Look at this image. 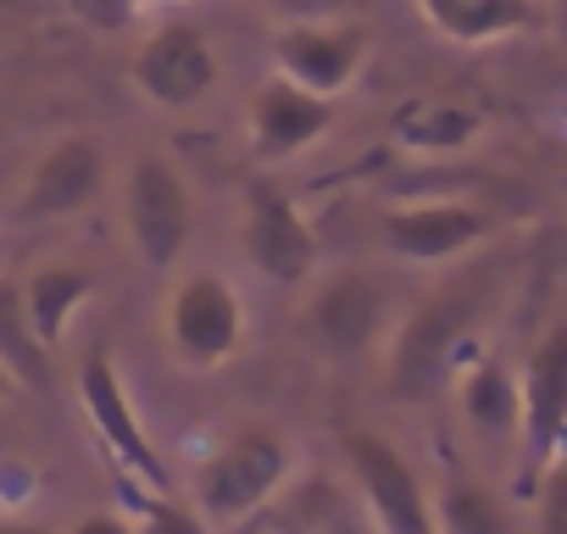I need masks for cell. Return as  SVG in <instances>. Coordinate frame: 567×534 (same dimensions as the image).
Segmentation results:
<instances>
[{
	"label": "cell",
	"instance_id": "cell-8",
	"mask_svg": "<svg viewBox=\"0 0 567 534\" xmlns=\"http://www.w3.org/2000/svg\"><path fill=\"white\" fill-rule=\"evenodd\" d=\"M245 340V307L228 279L189 274L167 301V346L184 368H223Z\"/></svg>",
	"mask_w": 567,
	"mask_h": 534
},
{
	"label": "cell",
	"instance_id": "cell-18",
	"mask_svg": "<svg viewBox=\"0 0 567 534\" xmlns=\"http://www.w3.org/2000/svg\"><path fill=\"white\" fill-rule=\"evenodd\" d=\"M390 129L412 151H462L484 129V117L473 106H462V101H406Z\"/></svg>",
	"mask_w": 567,
	"mask_h": 534
},
{
	"label": "cell",
	"instance_id": "cell-4",
	"mask_svg": "<svg viewBox=\"0 0 567 534\" xmlns=\"http://www.w3.org/2000/svg\"><path fill=\"white\" fill-rule=\"evenodd\" d=\"M79 401H84V412H90L101 445H106L112 462L123 468V479H128V484H145L151 495H167V468H162V456H156V445H151L140 412H134V396H128V384H123L112 351L95 346V351L84 357V368H79Z\"/></svg>",
	"mask_w": 567,
	"mask_h": 534
},
{
	"label": "cell",
	"instance_id": "cell-27",
	"mask_svg": "<svg viewBox=\"0 0 567 534\" xmlns=\"http://www.w3.org/2000/svg\"><path fill=\"white\" fill-rule=\"evenodd\" d=\"M234 534H261V528H256L250 517H239V523H234Z\"/></svg>",
	"mask_w": 567,
	"mask_h": 534
},
{
	"label": "cell",
	"instance_id": "cell-23",
	"mask_svg": "<svg viewBox=\"0 0 567 534\" xmlns=\"http://www.w3.org/2000/svg\"><path fill=\"white\" fill-rule=\"evenodd\" d=\"M267 12L278 23H334L368 12V0H267Z\"/></svg>",
	"mask_w": 567,
	"mask_h": 534
},
{
	"label": "cell",
	"instance_id": "cell-6",
	"mask_svg": "<svg viewBox=\"0 0 567 534\" xmlns=\"http://www.w3.org/2000/svg\"><path fill=\"white\" fill-rule=\"evenodd\" d=\"M346 462L362 484V501H368L379 534H440L434 528V501H429L417 468L401 456V445H390L373 429H351L346 434Z\"/></svg>",
	"mask_w": 567,
	"mask_h": 534
},
{
	"label": "cell",
	"instance_id": "cell-16",
	"mask_svg": "<svg viewBox=\"0 0 567 534\" xmlns=\"http://www.w3.org/2000/svg\"><path fill=\"white\" fill-rule=\"evenodd\" d=\"M417 12L451 45H489L539 23L534 0H417Z\"/></svg>",
	"mask_w": 567,
	"mask_h": 534
},
{
	"label": "cell",
	"instance_id": "cell-1",
	"mask_svg": "<svg viewBox=\"0 0 567 534\" xmlns=\"http://www.w3.org/2000/svg\"><path fill=\"white\" fill-rule=\"evenodd\" d=\"M284 479H290V445L272 429H234L228 440H217L200 468H195V506L206 512V523H239L256 506H267Z\"/></svg>",
	"mask_w": 567,
	"mask_h": 534
},
{
	"label": "cell",
	"instance_id": "cell-20",
	"mask_svg": "<svg viewBox=\"0 0 567 534\" xmlns=\"http://www.w3.org/2000/svg\"><path fill=\"white\" fill-rule=\"evenodd\" d=\"M462 412L478 434H506L517 429V384L506 379L501 362H478L462 379Z\"/></svg>",
	"mask_w": 567,
	"mask_h": 534
},
{
	"label": "cell",
	"instance_id": "cell-12",
	"mask_svg": "<svg viewBox=\"0 0 567 534\" xmlns=\"http://www.w3.org/2000/svg\"><path fill=\"white\" fill-rule=\"evenodd\" d=\"M379 239L401 261H451V256H467L478 239H489V217L467 201H417V206L384 212Z\"/></svg>",
	"mask_w": 567,
	"mask_h": 534
},
{
	"label": "cell",
	"instance_id": "cell-26",
	"mask_svg": "<svg viewBox=\"0 0 567 534\" xmlns=\"http://www.w3.org/2000/svg\"><path fill=\"white\" fill-rule=\"evenodd\" d=\"M12 396H23V390H18V379H12V373H7V368H0V407H7V401H12Z\"/></svg>",
	"mask_w": 567,
	"mask_h": 534
},
{
	"label": "cell",
	"instance_id": "cell-21",
	"mask_svg": "<svg viewBox=\"0 0 567 534\" xmlns=\"http://www.w3.org/2000/svg\"><path fill=\"white\" fill-rule=\"evenodd\" d=\"M134 534H212V528H206L200 506L173 501V490H167V495H145V506L134 517Z\"/></svg>",
	"mask_w": 567,
	"mask_h": 534
},
{
	"label": "cell",
	"instance_id": "cell-10",
	"mask_svg": "<svg viewBox=\"0 0 567 534\" xmlns=\"http://www.w3.org/2000/svg\"><path fill=\"white\" fill-rule=\"evenodd\" d=\"M134 90L162 112H189L217 90V51L195 23H167L134 51Z\"/></svg>",
	"mask_w": 567,
	"mask_h": 534
},
{
	"label": "cell",
	"instance_id": "cell-15",
	"mask_svg": "<svg viewBox=\"0 0 567 534\" xmlns=\"http://www.w3.org/2000/svg\"><path fill=\"white\" fill-rule=\"evenodd\" d=\"M23 285V307H29V324L34 335L45 340V351H56L73 329V318L84 312V301L95 296V274L79 261H40Z\"/></svg>",
	"mask_w": 567,
	"mask_h": 534
},
{
	"label": "cell",
	"instance_id": "cell-2",
	"mask_svg": "<svg viewBox=\"0 0 567 534\" xmlns=\"http://www.w3.org/2000/svg\"><path fill=\"white\" fill-rule=\"evenodd\" d=\"M561 440H567V324L539 335L517 384V490L523 495H534Z\"/></svg>",
	"mask_w": 567,
	"mask_h": 534
},
{
	"label": "cell",
	"instance_id": "cell-14",
	"mask_svg": "<svg viewBox=\"0 0 567 534\" xmlns=\"http://www.w3.org/2000/svg\"><path fill=\"white\" fill-rule=\"evenodd\" d=\"M334 123V101L312 95L290 79H267L250 95V151L261 162H290L301 151H312Z\"/></svg>",
	"mask_w": 567,
	"mask_h": 534
},
{
	"label": "cell",
	"instance_id": "cell-11",
	"mask_svg": "<svg viewBox=\"0 0 567 534\" xmlns=\"http://www.w3.org/2000/svg\"><path fill=\"white\" fill-rule=\"evenodd\" d=\"M106 189V151L90 140V134H68L56 140L34 173L23 178V195L12 206V223H56V217H73L84 206H95Z\"/></svg>",
	"mask_w": 567,
	"mask_h": 534
},
{
	"label": "cell",
	"instance_id": "cell-25",
	"mask_svg": "<svg viewBox=\"0 0 567 534\" xmlns=\"http://www.w3.org/2000/svg\"><path fill=\"white\" fill-rule=\"evenodd\" d=\"M0 534H56V528L34 523V517H0Z\"/></svg>",
	"mask_w": 567,
	"mask_h": 534
},
{
	"label": "cell",
	"instance_id": "cell-24",
	"mask_svg": "<svg viewBox=\"0 0 567 534\" xmlns=\"http://www.w3.org/2000/svg\"><path fill=\"white\" fill-rule=\"evenodd\" d=\"M68 534H134V523L117 517V512H90V517H79Z\"/></svg>",
	"mask_w": 567,
	"mask_h": 534
},
{
	"label": "cell",
	"instance_id": "cell-22",
	"mask_svg": "<svg viewBox=\"0 0 567 534\" xmlns=\"http://www.w3.org/2000/svg\"><path fill=\"white\" fill-rule=\"evenodd\" d=\"M539 506V534H567V456H550V468L534 484Z\"/></svg>",
	"mask_w": 567,
	"mask_h": 534
},
{
	"label": "cell",
	"instance_id": "cell-13",
	"mask_svg": "<svg viewBox=\"0 0 567 534\" xmlns=\"http://www.w3.org/2000/svg\"><path fill=\"white\" fill-rule=\"evenodd\" d=\"M390 324V290L373 274H340L329 279L307 307V335L329 357H362Z\"/></svg>",
	"mask_w": 567,
	"mask_h": 534
},
{
	"label": "cell",
	"instance_id": "cell-17",
	"mask_svg": "<svg viewBox=\"0 0 567 534\" xmlns=\"http://www.w3.org/2000/svg\"><path fill=\"white\" fill-rule=\"evenodd\" d=\"M0 368L18 379V390H45L51 384V351L29 324L23 285L12 274H0Z\"/></svg>",
	"mask_w": 567,
	"mask_h": 534
},
{
	"label": "cell",
	"instance_id": "cell-3",
	"mask_svg": "<svg viewBox=\"0 0 567 534\" xmlns=\"http://www.w3.org/2000/svg\"><path fill=\"white\" fill-rule=\"evenodd\" d=\"M473 318H478V285H451L445 296L423 301L395 335L390 384L412 401L440 390L456 351H462V340H467V329H473Z\"/></svg>",
	"mask_w": 567,
	"mask_h": 534
},
{
	"label": "cell",
	"instance_id": "cell-9",
	"mask_svg": "<svg viewBox=\"0 0 567 534\" xmlns=\"http://www.w3.org/2000/svg\"><path fill=\"white\" fill-rule=\"evenodd\" d=\"M239 245H245L250 267L272 285H307L312 267H318V234H312L307 212L272 184H250Z\"/></svg>",
	"mask_w": 567,
	"mask_h": 534
},
{
	"label": "cell",
	"instance_id": "cell-19",
	"mask_svg": "<svg viewBox=\"0 0 567 534\" xmlns=\"http://www.w3.org/2000/svg\"><path fill=\"white\" fill-rule=\"evenodd\" d=\"M434 528L440 534H506V512L495 501V490H484L467 473H451L440 484V506H434Z\"/></svg>",
	"mask_w": 567,
	"mask_h": 534
},
{
	"label": "cell",
	"instance_id": "cell-5",
	"mask_svg": "<svg viewBox=\"0 0 567 534\" xmlns=\"http://www.w3.org/2000/svg\"><path fill=\"white\" fill-rule=\"evenodd\" d=\"M128 239L140 250V261L151 274H167V267L189 250V234H195V201H189V184L173 162L162 156H140L134 173H128Z\"/></svg>",
	"mask_w": 567,
	"mask_h": 534
},
{
	"label": "cell",
	"instance_id": "cell-7",
	"mask_svg": "<svg viewBox=\"0 0 567 534\" xmlns=\"http://www.w3.org/2000/svg\"><path fill=\"white\" fill-rule=\"evenodd\" d=\"M368 29L351 23V18H334V23H284L272 34V68L278 79H290L312 95H346L357 84V73L368 68Z\"/></svg>",
	"mask_w": 567,
	"mask_h": 534
}]
</instances>
